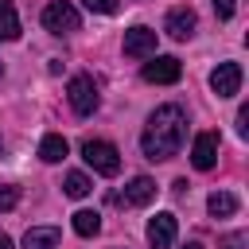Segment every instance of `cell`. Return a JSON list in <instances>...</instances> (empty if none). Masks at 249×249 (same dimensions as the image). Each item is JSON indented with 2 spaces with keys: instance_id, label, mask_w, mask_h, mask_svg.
Wrapping results in <instances>:
<instances>
[{
  "instance_id": "obj_16",
  "label": "cell",
  "mask_w": 249,
  "mask_h": 249,
  "mask_svg": "<svg viewBox=\"0 0 249 249\" xmlns=\"http://www.w3.org/2000/svg\"><path fill=\"white\" fill-rule=\"evenodd\" d=\"M97 230H101V214L97 210H78L74 214V233L78 237H93Z\"/></svg>"
},
{
  "instance_id": "obj_18",
  "label": "cell",
  "mask_w": 249,
  "mask_h": 249,
  "mask_svg": "<svg viewBox=\"0 0 249 249\" xmlns=\"http://www.w3.org/2000/svg\"><path fill=\"white\" fill-rule=\"evenodd\" d=\"M16 202H19V191H16L12 183H0V214H4V210H12Z\"/></svg>"
},
{
  "instance_id": "obj_24",
  "label": "cell",
  "mask_w": 249,
  "mask_h": 249,
  "mask_svg": "<svg viewBox=\"0 0 249 249\" xmlns=\"http://www.w3.org/2000/svg\"><path fill=\"white\" fill-rule=\"evenodd\" d=\"M183 249H202V245H198V241H187V245H183Z\"/></svg>"
},
{
  "instance_id": "obj_9",
  "label": "cell",
  "mask_w": 249,
  "mask_h": 249,
  "mask_svg": "<svg viewBox=\"0 0 249 249\" xmlns=\"http://www.w3.org/2000/svg\"><path fill=\"white\" fill-rule=\"evenodd\" d=\"M191 163H195L198 171H210V167L218 163V132H198V136H195Z\"/></svg>"
},
{
  "instance_id": "obj_11",
  "label": "cell",
  "mask_w": 249,
  "mask_h": 249,
  "mask_svg": "<svg viewBox=\"0 0 249 249\" xmlns=\"http://www.w3.org/2000/svg\"><path fill=\"white\" fill-rule=\"evenodd\" d=\"M156 198V183L148 179V175H136L128 187H124V195H121V202H128V206H148Z\"/></svg>"
},
{
  "instance_id": "obj_12",
  "label": "cell",
  "mask_w": 249,
  "mask_h": 249,
  "mask_svg": "<svg viewBox=\"0 0 249 249\" xmlns=\"http://www.w3.org/2000/svg\"><path fill=\"white\" fill-rule=\"evenodd\" d=\"M58 230L54 226H31L27 237H23V249H58Z\"/></svg>"
},
{
  "instance_id": "obj_5",
  "label": "cell",
  "mask_w": 249,
  "mask_h": 249,
  "mask_svg": "<svg viewBox=\"0 0 249 249\" xmlns=\"http://www.w3.org/2000/svg\"><path fill=\"white\" fill-rule=\"evenodd\" d=\"M183 78V62L175 54H152V62H144V82H156V86H171Z\"/></svg>"
},
{
  "instance_id": "obj_23",
  "label": "cell",
  "mask_w": 249,
  "mask_h": 249,
  "mask_svg": "<svg viewBox=\"0 0 249 249\" xmlns=\"http://www.w3.org/2000/svg\"><path fill=\"white\" fill-rule=\"evenodd\" d=\"M0 249H12V237L8 233H0Z\"/></svg>"
},
{
  "instance_id": "obj_7",
  "label": "cell",
  "mask_w": 249,
  "mask_h": 249,
  "mask_svg": "<svg viewBox=\"0 0 249 249\" xmlns=\"http://www.w3.org/2000/svg\"><path fill=\"white\" fill-rule=\"evenodd\" d=\"M175 233H179V222H175V214H167V210L148 222V245H152V249H171V245H175Z\"/></svg>"
},
{
  "instance_id": "obj_1",
  "label": "cell",
  "mask_w": 249,
  "mask_h": 249,
  "mask_svg": "<svg viewBox=\"0 0 249 249\" xmlns=\"http://www.w3.org/2000/svg\"><path fill=\"white\" fill-rule=\"evenodd\" d=\"M183 136H187V113L179 105H160L140 132V148L148 160H171L179 156Z\"/></svg>"
},
{
  "instance_id": "obj_6",
  "label": "cell",
  "mask_w": 249,
  "mask_h": 249,
  "mask_svg": "<svg viewBox=\"0 0 249 249\" xmlns=\"http://www.w3.org/2000/svg\"><path fill=\"white\" fill-rule=\"evenodd\" d=\"M124 54H128V58H152V54H156V31L144 27V23L128 27V31H124Z\"/></svg>"
},
{
  "instance_id": "obj_3",
  "label": "cell",
  "mask_w": 249,
  "mask_h": 249,
  "mask_svg": "<svg viewBox=\"0 0 249 249\" xmlns=\"http://www.w3.org/2000/svg\"><path fill=\"white\" fill-rule=\"evenodd\" d=\"M82 160L97 171V175H117L121 171V152L109 140H86L82 144Z\"/></svg>"
},
{
  "instance_id": "obj_2",
  "label": "cell",
  "mask_w": 249,
  "mask_h": 249,
  "mask_svg": "<svg viewBox=\"0 0 249 249\" xmlns=\"http://www.w3.org/2000/svg\"><path fill=\"white\" fill-rule=\"evenodd\" d=\"M66 97H70V109L78 117H89L97 105H101V93H97V82L89 74H74L70 86H66Z\"/></svg>"
},
{
  "instance_id": "obj_25",
  "label": "cell",
  "mask_w": 249,
  "mask_h": 249,
  "mask_svg": "<svg viewBox=\"0 0 249 249\" xmlns=\"http://www.w3.org/2000/svg\"><path fill=\"white\" fill-rule=\"evenodd\" d=\"M0 74H4V66H0Z\"/></svg>"
},
{
  "instance_id": "obj_19",
  "label": "cell",
  "mask_w": 249,
  "mask_h": 249,
  "mask_svg": "<svg viewBox=\"0 0 249 249\" xmlns=\"http://www.w3.org/2000/svg\"><path fill=\"white\" fill-rule=\"evenodd\" d=\"M89 12H101V16H113L117 12V0H82Z\"/></svg>"
},
{
  "instance_id": "obj_8",
  "label": "cell",
  "mask_w": 249,
  "mask_h": 249,
  "mask_svg": "<svg viewBox=\"0 0 249 249\" xmlns=\"http://www.w3.org/2000/svg\"><path fill=\"white\" fill-rule=\"evenodd\" d=\"M210 89L218 97H233L241 89V66L237 62H218V70L210 74Z\"/></svg>"
},
{
  "instance_id": "obj_20",
  "label": "cell",
  "mask_w": 249,
  "mask_h": 249,
  "mask_svg": "<svg viewBox=\"0 0 249 249\" xmlns=\"http://www.w3.org/2000/svg\"><path fill=\"white\" fill-rule=\"evenodd\" d=\"M233 8H237V0H214V12H218V19H230V16H233Z\"/></svg>"
},
{
  "instance_id": "obj_4",
  "label": "cell",
  "mask_w": 249,
  "mask_h": 249,
  "mask_svg": "<svg viewBox=\"0 0 249 249\" xmlns=\"http://www.w3.org/2000/svg\"><path fill=\"white\" fill-rule=\"evenodd\" d=\"M78 23H82V16H78V8L66 4V0H51V4L43 8V27H47L51 35H70V31H78Z\"/></svg>"
},
{
  "instance_id": "obj_21",
  "label": "cell",
  "mask_w": 249,
  "mask_h": 249,
  "mask_svg": "<svg viewBox=\"0 0 249 249\" xmlns=\"http://www.w3.org/2000/svg\"><path fill=\"white\" fill-rule=\"evenodd\" d=\"M222 249H245V233H226L222 237Z\"/></svg>"
},
{
  "instance_id": "obj_10",
  "label": "cell",
  "mask_w": 249,
  "mask_h": 249,
  "mask_svg": "<svg viewBox=\"0 0 249 249\" xmlns=\"http://www.w3.org/2000/svg\"><path fill=\"white\" fill-rule=\"evenodd\" d=\"M195 23H198V19H195L191 8H171L167 19H163V31H167L171 39H191V35H195Z\"/></svg>"
},
{
  "instance_id": "obj_14",
  "label": "cell",
  "mask_w": 249,
  "mask_h": 249,
  "mask_svg": "<svg viewBox=\"0 0 249 249\" xmlns=\"http://www.w3.org/2000/svg\"><path fill=\"white\" fill-rule=\"evenodd\" d=\"M206 210H210L214 218H230V214H237V195H230V191H214V195L206 198Z\"/></svg>"
},
{
  "instance_id": "obj_17",
  "label": "cell",
  "mask_w": 249,
  "mask_h": 249,
  "mask_svg": "<svg viewBox=\"0 0 249 249\" xmlns=\"http://www.w3.org/2000/svg\"><path fill=\"white\" fill-rule=\"evenodd\" d=\"M62 191H66L70 198H86V195L93 191V183H89V175H82V171H70V175H66V183H62Z\"/></svg>"
},
{
  "instance_id": "obj_15",
  "label": "cell",
  "mask_w": 249,
  "mask_h": 249,
  "mask_svg": "<svg viewBox=\"0 0 249 249\" xmlns=\"http://www.w3.org/2000/svg\"><path fill=\"white\" fill-rule=\"evenodd\" d=\"M0 39H19V16H16V4L12 0H0Z\"/></svg>"
},
{
  "instance_id": "obj_22",
  "label": "cell",
  "mask_w": 249,
  "mask_h": 249,
  "mask_svg": "<svg viewBox=\"0 0 249 249\" xmlns=\"http://www.w3.org/2000/svg\"><path fill=\"white\" fill-rule=\"evenodd\" d=\"M237 132H241V136H249V109H241V113H237Z\"/></svg>"
},
{
  "instance_id": "obj_13",
  "label": "cell",
  "mask_w": 249,
  "mask_h": 249,
  "mask_svg": "<svg viewBox=\"0 0 249 249\" xmlns=\"http://www.w3.org/2000/svg\"><path fill=\"white\" fill-rule=\"evenodd\" d=\"M66 152H70V144H66V136H58V132H47L43 144H39V160H47V163L66 160Z\"/></svg>"
}]
</instances>
